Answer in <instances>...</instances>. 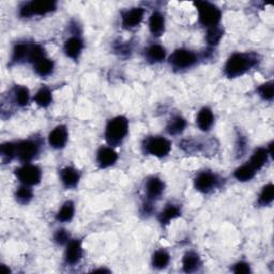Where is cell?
Instances as JSON below:
<instances>
[{
    "label": "cell",
    "mask_w": 274,
    "mask_h": 274,
    "mask_svg": "<svg viewBox=\"0 0 274 274\" xmlns=\"http://www.w3.org/2000/svg\"><path fill=\"white\" fill-rule=\"evenodd\" d=\"M258 56L254 53H236L231 55L224 66L225 75L229 78L239 77L258 63Z\"/></svg>",
    "instance_id": "1"
},
{
    "label": "cell",
    "mask_w": 274,
    "mask_h": 274,
    "mask_svg": "<svg viewBox=\"0 0 274 274\" xmlns=\"http://www.w3.org/2000/svg\"><path fill=\"white\" fill-rule=\"evenodd\" d=\"M129 132V121L123 116L115 117L107 123L105 129V139L110 146L117 147L124 141Z\"/></svg>",
    "instance_id": "2"
},
{
    "label": "cell",
    "mask_w": 274,
    "mask_h": 274,
    "mask_svg": "<svg viewBox=\"0 0 274 274\" xmlns=\"http://www.w3.org/2000/svg\"><path fill=\"white\" fill-rule=\"evenodd\" d=\"M194 6L197 9L199 23L202 26L207 28L219 26L222 12L217 6L208 2H195Z\"/></svg>",
    "instance_id": "3"
},
{
    "label": "cell",
    "mask_w": 274,
    "mask_h": 274,
    "mask_svg": "<svg viewBox=\"0 0 274 274\" xmlns=\"http://www.w3.org/2000/svg\"><path fill=\"white\" fill-rule=\"evenodd\" d=\"M57 9L56 2H29L25 3L19 8V15L22 17H31L33 15H45L51 12H54Z\"/></svg>",
    "instance_id": "4"
},
{
    "label": "cell",
    "mask_w": 274,
    "mask_h": 274,
    "mask_svg": "<svg viewBox=\"0 0 274 274\" xmlns=\"http://www.w3.org/2000/svg\"><path fill=\"white\" fill-rule=\"evenodd\" d=\"M144 149L150 155L156 158H165L168 155L172 149L170 142L162 136H151L148 137L144 143Z\"/></svg>",
    "instance_id": "5"
},
{
    "label": "cell",
    "mask_w": 274,
    "mask_h": 274,
    "mask_svg": "<svg viewBox=\"0 0 274 274\" xmlns=\"http://www.w3.org/2000/svg\"><path fill=\"white\" fill-rule=\"evenodd\" d=\"M169 63L175 70H185V68H190L197 63V56L192 51L179 48L169 57Z\"/></svg>",
    "instance_id": "6"
},
{
    "label": "cell",
    "mask_w": 274,
    "mask_h": 274,
    "mask_svg": "<svg viewBox=\"0 0 274 274\" xmlns=\"http://www.w3.org/2000/svg\"><path fill=\"white\" fill-rule=\"evenodd\" d=\"M17 179L24 185L32 187V185L39 184L42 178V172L37 165L25 164L22 167H19L15 172Z\"/></svg>",
    "instance_id": "7"
},
{
    "label": "cell",
    "mask_w": 274,
    "mask_h": 274,
    "mask_svg": "<svg viewBox=\"0 0 274 274\" xmlns=\"http://www.w3.org/2000/svg\"><path fill=\"white\" fill-rule=\"evenodd\" d=\"M194 184L197 191L201 193H210L214 189L219 188L220 178L215 174L204 170L197 175V177L194 180Z\"/></svg>",
    "instance_id": "8"
},
{
    "label": "cell",
    "mask_w": 274,
    "mask_h": 274,
    "mask_svg": "<svg viewBox=\"0 0 274 274\" xmlns=\"http://www.w3.org/2000/svg\"><path fill=\"white\" fill-rule=\"evenodd\" d=\"M39 153V145L31 140L21 141L16 144V156L24 163L32 161Z\"/></svg>",
    "instance_id": "9"
},
{
    "label": "cell",
    "mask_w": 274,
    "mask_h": 274,
    "mask_svg": "<svg viewBox=\"0 0 274 274\" xmlns=\"http://www.w3.org/2000/svg\"><path fill=\"white\" fill-rule=\"evenodd\" d=\"M145 15V10L143 8H133L128 10L122 14V26L125 29H132L139 26Z\"/></svg>",
    "instance_id": "10"
},
{
    "label": "cell",
    "mask_w": 274,
    "mask_h": 274,
    "mask_svg": "<svg viewBox=\"0 0 274 274\" xmlns=\"http://www.w3.org/2000/svg\"><path fill=\"white\" fill-rule=\"evenodd\" d=\"M117 160H118V154L111 147H101L96 153V162L101 168L111 167Z\"/></svg>",
    "instance_id": "11"
},
{
    "label": "cell",
    "mask_w": 274,
    "mask_h": 274,
    "mask_svg": "<svg viewBox=\"0 0 274 274\" xmlns=\"http://www.w3.org/2000/svg\"><path fill=\"white\" fill-rule=\"evenodd\" d=\"M165 189L164 182L158 177H151L146 182V196L147 199L153 201L160 198Z\"/></svg>",
    "instance_id": "12"
},
{
    "label": "cell",
    "mask_w": 274,
    "mask_h": 274,
    "mask_svg": "<svg viewBox=\"0 0 274 274\" xmlns=\"http://www.w3.org/2000/svg\"><path fill=\"white\" fill-rule=\"evenodd\" d=\"M83 256L82 243L80 240H72L67 243L64 254V259L67 265H76Z\"/></svg>",
    "instance_id": "13"
},
{
    "label": "cell",
    "mask_w": 274,
    "mask_h": 274,
    "mask_svg": "<svg viewBox=\"0 0 274 274\" xmlns=\"http://www.w3.org/2000/svg\"><path fill=\"white\" fill-rule=\"evenodd\" d=\"M67 142V130L64 125H58L48 135V143L54 149H62Z\"/></svg>",
    "instance_id": "14"
},
{
    "label": "cell",
    "mask_w": 274,
    "mask_h": 274,
    "mask_svg": "<svg viewBox=\"0 0 274 274\" xmlns=\"http://www.w3.org/2000/svg\"><path fill=\"white\" fill-rule=\"evenodd\" d=\"M84 48V42L80 37H71L68 38L64 43L63 51L64 54L71 58V59H77L80 57L82 51Z\"/></svg>",
    "instance_id": "15"
},
{
    "label": "cell",
    "mask_w": 274,
    "mask_h": 274,
    "mask_svg": "<svg viewBox=\"0 0 274 274\" xmlns=\"http://www.w3.org/2000/svg\"><path fill=\"white\" fill-rule=\"evenodd\" d=\"M60 179H61L62 184L66 189H73L77 187V184L81 179V176L78 170H76L73 167H70V166H67V167H64L61 169Z\"/></svg>",
    "instance_id": "16"
},
{
    "label": "cell",
    "mask_w": 274,
    "mask_h": 274,
    "mask_svg": "<svg viewBox=\"0 0 274 274\" xmlns=\"http://www.w3.org/2000/svg\"><path fill=\"white\" fill-rule=\"evenodd\" d=\"M196 122H197L198 128L203 132H207L212 128L213 122H214V116L209 107H203V109L199 111L197 115Z\"/></svg>",
    "instance_id": "17"
},
{
    "label": "cell",
    "mask_w": 274,
    "mask_h": 274,
    "mask_svg": "<svg viewBox=\"0 0 274 274\" xmlns=\"http://www.w3.org/2000/svg\"><path fill=\"white\" fill-rule=\"evenodd\" d=\"M269 152L266 148H258L255 151H254L253 155L251 156L250 161L248 162V164L252 167L255 169L256 172L260 170L265 164L268 162L269 159Z\"/></svg>",
    "instance_id": "18"
},
{
    "label": "cell",
    "mask_w": 274,
    "mask_h": 274,
    "mask_svg": "<svg viewBox=\"0 0 274 274\" xmlns=\"http://www.w3.org/2000/svg\"><path fill=\"white\" fill-rule=\"evenodd\" d=\"M150 32L154 37H161L165 31V19L162 13L155 11L151 14L149 19Z\"/></svg>",
    "instance_id": "19"
},
{
    "label": "cell",
    "mask_w": 274,
    "mask_h": 274,
    "mask_svg": "<svg viewBox=\"0 0 274 274\" xmlns=\"http://www.w3.org/2000/svg\"><path fill=\"white\" fill-rule=\"evenodd\" d=\"M200 265H201V261H200V258H199L197 253L188 252L183 256L182 268H183L184 272L192 273V272L197 271L198 268L200 267Z\"/></svg>",
    "instance_id": "20"
},
{
    "label": "cell",
    "mask_w": 274,
    "mask_h": 274,
    "mask_svg": "<svg viewBox=\"0 0 274 274\" xmlns=\"http://www.w3.org/2000/svg\"><path fill=\"white\" fill-rule=\"evenodd\" d=\"M146 57L151 63L162 62L166 57L165 48L160 44H152L146 51Z\"/></svg>",
    "instance_id": "21"
},
{
    "label": "cell",
    "mask_w": 274,
    "mask_h": 274,
    "mask_svg": "<svg viewBox=\"0 0 274 274\" xmlns=\"http://www.w3.org/2000/svg\"><path fill=\"white\" fill-rule=\"evenodd\" d=\"M181 215V211L179 207L175 204H167L164 210L159 215V222L162 225H168L175 219L179 218Z\"/></svg>",
    "instance_id": "22"
},
{
    "label": "cell",
    "mask_w": 274,
    "mask_h": 274,
    "mask_svg": "<svg viewBox=\"0 0 274 274\" xmlns=\"http://www.w3.org/2000/svg\"><path fill=\"white\" fill-rule=\"evenodd\" d=\"M185 128H187V121L183 118L182 116H174L173 118L168 121L167 126H166V131L169 135L176 136L181 134Z\"/></svg>",
    "instance_id": "23"
},
{
    "label": "cell",
    "mask_w": 274,
    "mask_h": 274,
    "mask_svg": "<svg viewBox=\"0 0 274 274\" xmlns=\"http://www.w3.org/2000/svg\"><path fill=\"white\" fill-rule=\"evenodd\" d=\"M29 48H30V44L23 42V43H17L12 52V62L19 63L23 61H28V54H29Z\"/></svg>",
    "instance_id": "24"
},
{
    "label": "cell",
    "mask_w": 274,
    "mask_h": 274,
    "mask_svg": "<svg viewBox=\"0 0 274 274\" xmlns=\"http://www.w3.org/2000/svg\"><path fill=\"white\" fill-rule=\"evenodd\" d=\"M33 68H35V72L39 76L45 77V76H48L53 73L54 62H53V60L44 57V58H42V59L38 60L37 62L33 63Z\"/></svg>",
    "instance_id": "25"
},
{
    "label": "cell",
    "mask_w": 274,
    "mask_h": 274,
    "mask_svg": "<svg viewBox=\"0 0 274 274\" xmlns=\"http://www.w3.org/2000/svg\"><path fill=\"white\" fill-rule=\"evenodd\" d=\"M255 175H256V170L254 169L252 166H250L249 164L242 165L241 167L237 168L233 173L234 178H236L238 181H241V182H246V181L252 180L254 177H255Z\"/></svg>",
    "instance_id": "26"
},
{
    "label": "cell",
    "mask_w": 274,
    "mask_h": 274,
    "mask_svg": "<svg viewBox=\"0 0 274 274\" xmlns=\"http://www.w3.org/2000/svg\"><path fill=\"white\" fill-rule=\"evenodd\" d=\"M74 212H75V207H74V202L68 200L63 203L61 209L58 211L57 213V221L59 222H70L73 217H74Z\"/></svg>",
    "instance_id": "27"
},
{
    "label": "cell",
    "mask_w": 274,
    "mask_h": 274,
    "mask_svg": "<svg viewBox=\"0 0 274 274\" xmlns=\"http://www.w3.org/2000/svg\"><path fill=\"white\" fill-rule=\"evenodd\" d=\"M169 260H170L169 254L165 250H159L153 254L152 265L156 269H164L167 267Z\"/></svg>",
    "instance_id": "28"
},
{
    "label": "cell",
    "mask_w": 274,
    "mask_h": 274,
    "mask_svg": "<svg viewBox=\"0 0 274 274\" xmlns=\"http://www.w3.org/2000/svg\"><path fill=\"white\" fill-rule=\"evenodd\" d=\"M53 101L52 91L47 87H42L35 95V102L41 107H47Z\"/></svg>",
    "instance_id": "29"
},
{
    "label": "cell",
    "mask_w": 274,
    "mask_h": 274,
    "mask_svg": "<svg viewBox=\"0 0 274 274\" xmlns=\"http://www.w3.org/2000/svg\"><path fill=\"white\" fill-rule=\"evenodd\" d=\"M273 199H274V187L272 183H269L265 185L262 191L260 192L258 197V204L261 206V207H266V206L272 203Z\"/></svg>",
    "instance_id": "30"
},
{
    "label": "cell",
    "mask_w": 274,
    "mask_h": 274,
    "mask_svg": "<svg viewBox=\"0 0 274 274\" xmlns=\"http://www.w3.org/2000/svg\"><path fill=\"white\" fill-rule=\"evenodd\" d=\"M0 155H2L3 162L10 163L16 156V144L5 143L0 148Z\"/></svg>",
    "instance_id": "31"
},
{
    "label": "cell",
    "mask_w": 274,
    "mask_h": 274,
    "mask_svg": "<svg viewBox=\"0 0 274 274\" xmlns=\"http://www.w3.org/2000/svg\"><path fill=\"white\" fill-rule=\"evenodd\" d=\"M33 197L32 190L28 187V185H23V187L18 188L15 193V199L18 203L21 204H28L31 201Z\"/></svg>",
    "instance_id": "32"
},
{
    "label": "cell",
    "mask_w": 274,
    "mask_h": 274,
    "mask_svg": "<svg viewBox=\"0 0 274 274\" xmlns=\"http://www.w3.org/2000/svg\"><path fill=\"white\" fill-rule=\"evenodd\" d=\"M223 29L220 26H215L208 28L207 32V42L210 46H215L218 45L221 41V39L223 38Z\"/></svg>",
    "instance_id": "33"
},
{
    "label": "cell",
    "mask_w": 274,
    "mask_h": 274,
    "mask_svg": "<svg viewBox=\"0 0 274 274\" xmlns=\"http://www.w3.org/2000/svg\"><path fill=\"white\" fill-rule=\"evenodd\" d=\"M29 99H30V93H29V90L27 87L21 86V87H16L15 89V101L18 106H26L29 103Z\"/></svg>",
    "instance_id": "34"
},
{
    "label": "cell",
    "mask_w": 274,
    "mask_h": 274,
    "mask_svg": "<svg viewBox=\"0 0 274 274\" xmlns=\"http://www.w3.org/2000/svg\"><path fill=\"white\" fill-rule=\"evenodd\" d=\"M45 57V52L44 48L39 45V44H30V48H29V54H28V61L29 62H37L38 60L42 59Z\"/></svg>",
    "instance_id": "35"
},
{
    "label": "cell",
    "mask_w": 274,
    "mask_h": 274,
    "mask_svg": "<svg viewBox=\"0 0 274 274\" xmlns=\"http://www.w3.org/2000/svg\"><path fill=\"white\" fill-rule=\"evenodd\" d=\"M259 95L265 101H272L273 99V82H267L262 84L257 89Z\"/></svg>",
    "instance_id": "36"
},
{
    "label": "cell",
    "mask_w": 274,
    "mask_h": 274,
    "mask_svg": "<svg viewBox=\"0 0 274 274\" xmlns=\"http://www.w3.org/2000/svg\"><path fill=\"white\" fill-rule=\"evenodd\" d=\"M68 239H70V233L65 229H58L54 234V241L57 244H59V246H63V244L68 243Z\"/></svg>",
    "instance_id": "37"
},
{
    "label": "cell",
    "mask_w": 274,
    "mask_h": 274,
    "mask_svg": "<svg viewBox=\"0 0 274 274\" xmlns=\"http://www.w3.org/2000/svg\"><path fill=\"white\" fill-rule=\"evenodd\" d=\"M232 271L234 273H250L251 268L249 266V263L241 261V262H238V263H236V265H234Z\"/></svg>",
    "instance_id": "38"
},
{
    "label": "cell",
    "mask_w": 274,
    "mask_h": 274,
    "mask_svg": "<svg viewBox=\"0 0 274 274\" xmlns=\"http://www.w3.org/2000/svg\"><path fill=\"white\" fill-rule=\"evenodd\" d=\"M94 272H110V271L105 269H99V270H94Z\"/></svg>",
    "instance_id": "39"
}]
</instances>
